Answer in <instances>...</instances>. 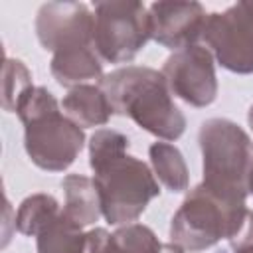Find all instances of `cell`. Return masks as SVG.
<instances>
[{
	"mask_svg": "<svg viewBox=\"0 0 253 253\" xmlns=\"http://www.w3.org/2000/svg\"><path fill=\"white\" fill-rule=\"evenodd\" d=\"M247 211L245 204L225 202L200 184L172 215V243L184 251H202L219 239H231L239 233Z\"/></svg>",
	"mask_w": 253,
	"mask_h": 253,
	"instance_id": "cell-5",
	"label": "cell"
},
{
	"mask_svg": "<svg viewBox=\"0 0 253 253\" xmlns=\"http://www.w3.org/2000/svg\"><path fill=\"white\" fill-rule=\"evenodd\" d=\"M103 93L115 115L132 119L150 134L176 140L186 128V117L174 105L172 93L160 71L126 65L101 79Z\"/></svg>",
	"mask_w": 253,
	"mask_h": 253,
	"instance_id": "cell-2",
	"label": "cell"
},
{
	"mask_svg": "<svg viewBox=\"0 0 253 253\" xmlns=\"http://www.w3.org/2000/svg\"><path fill=\"white\" fill-rule=\"evenodd\" d=\"M229 241H231L233 253H253V211H247L239 233Z\"/></svg>",
	"mask_w": 253,
	"mask_h": 253,
	"instance_id": "cell-19",
	"label": "cell"
},
{
	"mask_svg": "<svg viewBox=\"0 0 253 253\" xmlns=\"http://www.w3.org/2000/svg\"><path fill=\"white\" fill-rule=\"evenodd\" d=\"M160 73L168 91L194 107H206L213 103L217 95L213 55L204 45L194 43L174 51L166 59Z\"/></svg>",
	"mask_w": 253,
	"mask_h": 253,
	"instance_id": "cell-8",
	"label": "cell"
},
{
	"mask_svg": "<svg viewBox=\"0 0 253 253\" xmlns=\"http://www.w3.org/2000/svg\"><path fill=\"white\" fill-rule=\"evenodd\" d=\"M150 38V16L136 0L97 2L93 12V47L111 63L130 61Z\"/></svg>",
	"mask_w": 253,
	"mask_h": 253,
	"instance_id": "cell-6",
	"label": "cell"
},
{
	"mask_svg": "<svg viewBox=\"0 0 253 253\" xmlns=\"http://www.w3.org/2000/svg\"><path fill=\"white\" fill-rule=\"evenodd\" d=\"M154 176L170 192H184L188 188V166L182 152L168 142H154L148 148Z\"/></svg>",
	"mask_w": 253,
	"mask_h": 253,
	"instance_id": "cell-16",
	"label": "cell"
},
{
	"mask_svg": "<svg viewBox=\"0 0 253 253\" xmlns=\"http://www.w3.org/2000/svg\"><path fill=\"white\" fill-rule=\"evenodd\" d=\"M59 213L61 211L53 196L34 194L20 204L14 223L24 235H40Z\"/></svg>",
	"mask_w": 253,
	"mask_h": 253,
	"instance_id": "cell-17",
	"label": "cell"
},
{
	"mask_svg": "<svg viewBox=\"0 0 253 253\" xmlns=\"http://www.w3.org/2000/svg\"><path fill=\"white\" fill-rule=\"evenodd\" d=\"M51 75L63 87L85 85L89 79H99L103 75V63L93 43L73 45L53 53L51 57Z\"/></svg>",
	"mask_w": 253,
	"mask_h": 253,
	"instance_id": "cell-12",
	"label": "cell"
},
{
	"mask_svg": "<svg viewBox=\"0 0 253 253\" xmlns=\"http://www.w3.org/2000/svg\"><path fill=\"white\" fill-rule=\"evenodd\" d=\"M16 113L26 126L24 146L36 166L59 172L75 162L85 142L83 130L59 111L47 89L30 87L18 101Z\"/></svg>",
	"mask_w": 253,
	"mask_h": 253,
	"instance_id": "cell-3",
	"label": "cell"
},
{
	"mask_svg": "<svg viewBox=\"0 0 253 253\" xmlns=\"http://www.w3.org/2000/svg\"><path fill=\"white\" fill-rule=\"evenodd\" d=\"M204 40L217 61L235 73H253V2H237L208 16Z\"/></svg>",
	"mask_w": 253,
	"mask_h": 253,
	"instance_id": "cell-7",
	"label": "cell"
},
{
	"mask_svg": "<svg viewBox=\"0 0 253 253\" xmlns=\"http://www.w3.org/2000/svg\"><path fill=\"white\" fill-rule=\"evenodd\" d=\"M249 125H251V128H253V105H251V109H249Z\"/></svg>",
	"mask_w": 253,
	"mask_h": 253,
	"instance_id": "cell-21",
	"label": "cell"
},
{
	"mask_svg": "<svg viewBox=\"0 0 253 253\" xmlns=\"http://www.w3.org/2000/svg\"><path fill=\"white\" fill-rule=\"evenodd\" d=\"M160 253H184V249H182V247H178L176 243H168V245H162Z\"/></svg>",
	"mask_w": 253,
	"mask_h": 253,
	"instance_id": "cell-20",
	"label": "cell"
},
{
	"mask_svg": "<svg viewBox=\"0 0 253 253\" xmlns=\"http://www.w3.org/2000/svg\"><path fill=\"white\" fill-rule=\"evenodd\" d=\"M32 87V75L20 59L6 57L2 71V107L10 113H16L18 101Z\"/></svg>",
	"mask_w": 253,
	"mask_h": 253,
	"instance_id": "cell-18",
	"label": "cell"
},
{
	"mask_svg": "<svg viewBox=\"0 0 253 253\" xmlns=\"http://www.w3.org/2000/svg\"><path fill=\"white\" fill-rule=\"evenodd\" d=\"M162 243L150 227L140 223H126L109 233L97 227L87 233V253H160Z\"/></svg>",
	"mask_w": 253,
	"mask_h": 253,
	"instance_id": "cell-11",
	"label": "cell"
},
{
	"mask_svg": "<svg viewBox=\"0 0 253 253\" xmlns=\"http://www.w3.org/2000/svg\"><path fill=\"white\" fill-rule=\"evenodd\" d=\"M36 34L43 49L53 53L93 43V14L81 2H47L38 12Z\"/></svg>",
	"mask_w": 253,
	"mask_h": 253,
	"instance_id": "cell-9",
	"label": "cell"
},
{
	"mask_svg": "<svg viewBox=\"0 0 253 253\" xmlns=\"http://www.w3.org/2000/svg\"><path fill=\"white\" fill-rule=\"evenodd\" d=\"M38 253H87V233L61 211L38 235Z\"/></svg>",
	"mask_w": 253,
	"mask_h": 253,
	"instance_id": "cell-15",
	"label": "cell"
},
{
	"mask_svg": "<svg viewBox=\"0 0 253 253\" xmlns=\"http://www.w3.org/2000/svg\"><path fill=\"white\" fill-rule=\"evenodd\" d=\"M150 38L174 51L204 38L208 16L200 2H154L148 8Z\"/></svg>",
	"mask_w": 253,
	"mask_h": 253,
	"instance_id": "cell-10",
	"label": "cell"
},
{
	"mask_svg": "<svg viewBox=\"0 0 253 253\" xmlns=\"http://www.w3.org/2000/svg\"><path fill=\"white\" fill-rule=\"evenodd\" d=\"M128 138L113 128H101L89 142V164L95 172V188L103 217L111 225L132 223L160 194L150 168L126 154Z\"/></svg>",
	"mask_w": 253,
	"mask_h": 253,
	"instance_id": "cell-1",
	"label": "cell"
},
{
	"mask_svg": "<svg viewBox=\"0 0 253 253\" xmlns=\"http://www.w3.org/2000/svg\"><path fill=\"white\" fill-rule=\"evenodd\" d=\"M249 192L253 194V172H251V178H249Z\"/></svg>",
	"mask_w": 253,
	"mask_h": 253,
	"instance_id": "cell-22",
	"label": "cell"
},
{
	"mask_svg": "<svg viewBox=\"0 0 253 253\" xmlns=\"http://www.w3.org/2000/svg\"><path fill=\"white\" fill-rule=\"evenodd\" d=\"M63 192H65V206L63 215L69 217L79 227L91 225L103 215L99 192L95 182L81 174H69L63 178Z\"/></svg>",
	"mask_w": 253,
	"mask_h": 253,
	"instance_id": "cell-14",
	"label": "cell"
},
{
	"mask_svg": "<svg viewBox=\"0 0 253 253\" xmlns=\"http://www.w3.org/2000/svg\"><path fill=\"white\" fill-rule=\"evenodd\" d=\"M200 148L204 158V186L225 202L245 204L253 172V142L229 119H210L202 125Z\"/></svg>",
	"mask_w": 253,
	"mask_h": 253,
	"instance_id": "cell-4",
	"label": "cell"
},
{
	"mask_svg": "<svg viewBox=\"0 0 253 253\" xmlns=\"http://www.w3.org/2000/svg\"><path fill=\"white\" fill-rule=\"evenodd\" d=\"M63 115L81 128L101 126L113 115L107 95L95 85H77L61 101Z\"/></svg>",
	"mask_w": 253,
	"mask_h": 253,
	"instance_id": "cell-13",
	"label": "cell"
}]
</instances>
